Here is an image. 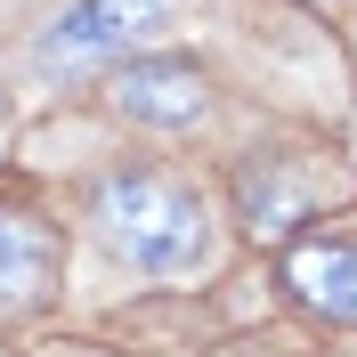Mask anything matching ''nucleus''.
Wrapping results in <instances>:
<instances>
[{
	"label": "nucleus",
	"mask_w": 357,
	"mask_h": 357,
	"mask_svg": "<svg viewBox=\"0 0 357 357\" xmlns=\"http://www.w3.org/2000/svg\"><path fill=\"white\" fill-rule=\"evenodd\" d=\"M89 227L114 260L146 268V276H195L211 260V211L187 178L146 171V162H122L89 187Z\"/></svg>",
	"instance_id": "obj_1"
},
{
	"label": "nucleus",
	"mask_w": 357,
	"mask_h": 357,
	"mask_svg": "<svg viewBox=\"0 0 357 357\" xmlns=\"http://www.w3.org/2000/svg\"><path fill=\"white\" fill-rule=\"evenodd\" d=\"M171 24V0H66L57 17L33 33V73L41 82H82V73L130 57Z\"/></svg>",
	"instance_id": "obj_2"
},
{
	"label": "nucleus",
	"mask_w": 357,
	"mask_h": 357,
	"mask_svg": "<svg viewBox=\"0 0 357 357\" xmlns=\"http://www.w3.org/2000/svg\"><path fill=\"white\" fill-rule=\"evenodd\" d=\"M57 268H66L57 227L33 220V211H0V325L41 309L49 292H57Z\"/></svg>",
	"instance_id": "obj_3"
},
{
	"label": "nucleus",
	"mask_w": 357,
	"mask_h": 357,
	"mask_svg": "<svg viewBox=\"0 0 357 357\" xmlns=\"http://www.w3.org/2000/svg\"><path fill=\"white\" fill-rule=\"evenodd\" d=\"M309 171L292 155H244L236 162V220L260 236V244H284L292 227L309 220Z\"/></svg>",
	"instance_id": "obj_4"
},
{
	"label": "nucleus",
	"mask_w": 357,
	"mask_h": 357,
	"mask_svg": "<svg viewBox=\"0 0 357 357\" xmlns=\"http://www.w3.org/2000/svg\"><path fill=\"white\" fill-rule=\"evenodd\" d=\"M114 106L155 130H187L203 114V66L195 57H130L114 73Z\"/></svg>",
	"instance_id": "obj_5"
},
{
	"label": "nucleus",
	"mask_w": 357,
	"mask_h": 357,
	"mask_svg": "<svg viewBox=\"0 0 357 357\" xmlns=\"http://www.w3.org/2000/svg\"><path fill=\"white\" fill-rule=\"evenodd\" d=\"M284 284L325 325H357V244H292L284 252Z\"/></svg>",
	"instance_id": "obj_6"
},
{
	"label": "nucleus",
	"mask_w": 357,
	"mask_h": 357,
	"mask_svg": "<svg viewBox=\"0 0 357 357\" xmlns=\"http://www.w3.org/2000/svg\"><path fill=\"white\" fill-rule=\"evenodd\" d=\"M66 357H98V349H66Z\"/></svg>",
	"instance_id": "obj_7"
}]
</instances>
